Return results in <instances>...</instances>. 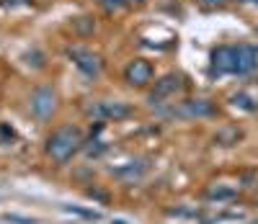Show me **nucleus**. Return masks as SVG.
Segmentation results:
<instances>
[{
    "label": "nucleus",
    "instance_id": "2",
    "mask_svg": "<svg viewBox=\"0 0 258 224\" xmlns=\"http://www.w3.org/2000/svg\"><path fill=\"white\" fill-rule=\"evenodd\" d=\"M85 116L93 121H121L132 116V106L124 101H91L85 106Z\"/></svg>",
    "mask_w": 258,
    "mask_h": 224
},
{
    "label": "nucleus",
    "instance_id": "1",
    "mask_svg": "<svg viewBox=\"0 0 258 224\" xmlns=\"http://www.w3.org/2000/svg\"><path fill=\"white\" fill-rule=\"evenodd\" d=\"M83 131L73 124H62L57 126L47 142H44V155H47V160L54 163V165H68L75 155L83 150Z\"/></svg>",
    "mask_w": 258,
    "mask_h": 224
},
{
    "label": "nucleus",
    "instance_id": "14",
    "mask_svg": "<svg viewBox=\"0 0 258 224\" xmlns=\"http://www.w3.org/2000/svg\"><path fill=\"white\" fill-rule=\"evenodd\" d=\"M68 214H75V216H83V219H91V221H98L101 219V214L96 211V209H85V206H75V204H64L62 206Z\"/></svg>",
    "mask_w": 258,
    "mask_h": 224
},
{
    "label": "nucleus",
    "instance_id": "7",
    "mask_svg": "<svg viewBox=\"0 0 258 224\" xmlns=\"http://www.w3.org/2000/svg\"><path fill=\"white\" fill-rule=\"evenodd\" d=\"M68 57L73 59V64H75L88 80L98 78L101 70H103V59H101L96 52L85 49V47H70V49H68Z\"/></svg>",
    "mask_w": 258,
    "mask_h": 224
},
{
    "label": "nucleus",
    "instance_id": "5",
    "mask_svg": "<svg viewBox=\"0 0 258 224\" xmlns=\"http://www.w3.org/2000/svg\"><path fill=\"white\" fill-rule=\"evenodd\" d=\"M57 91L52 85H39L36 91L31 93L29 98V111H31V116L39 119V121H47L54 116V111H57Z\"/></svg>",
    "mask_w": 258,
    "mask_h": 224
},
{
    "label": "nucleus",
    "instance_id": "16",
    "mask_svg": "<svg viewBox=\"0 0 258 224\" xmlns=\"http://www.w3.org/2000/svg\"><path fill=\"white\" fill-rule=\"evenodd\" d=\"M132 0H98V6L106 11V13H116V11H121V8H126Z\"/></svg>",
    "mask_w": 258,
    "mask_h": 224
},
{
    "label": "nucleus",
    "instance_id": "18",
    "mask_svg": "<svg viewBox=\"0 0 258 224\" xmlns=\"http://www.w3.org/2000/svg\"><path fill=\"white\" fill-rule=\"evenodd\" d=\"M88 196H91V198H96V201H101V204H109V193H106V191L88 188Z\"/></svg>",
    "mask_w": 258,
    "mask_h": 224
},
{
    "label": "nucleus",
    "instance_id": "20",
    "mask_svg": "<svg viewBox=\"0 0 258 224\" xmlns=\"http://www.w3.org/2000/svg\"><path fill=\"white\" fill-rule=\"evenodd\" d=\"M199 3H204V6H225L227 0H199Z\"/></svg>",
    "mask_w": 258,
    "mask_h": 224
},
{
    "label": "nucleus",
    "instance_id": "11",
    "mask_svg": "<svg viewBox=\"0 0 258 224\" xmlns=\"http://www.w3.org/2000/svg\"><path fill=\"white\" fill-rule=\"evenodd\" d=\"M207 198L209 201H217V204H227V201L238 198V188L227 186V183H212L207 188Z\"/></svg>",
    "mask_w": 258,
    "mask_h": 224
},
{
    "label": "nucleus",
    "instance_id": "13",
    "mask_svg": "<svg viewBox=\"0 0 258 224\" xmlns=\"http://www.w3.org/2000/svg\"><path fill=\"white\" fill-rule=\"evenodd\" d=\"M238 139H240V129H222V131H217V137H214V142L222 144V147L238 144Z\"/></svg>",
    "mask_w": 258,
    "mask_h": 224
},
{
    "label": "nucleus",
    "instance_id": "6",
    "mask_svg": "<svg viewBox=\"0 0 258 224\" xmlns=\"http://www.w3.org/2000/svg\"><path fill=\"white\" fill-rule=\"evenodd\" d=\"M235 47V57H232V75H250L258 67V44L243 41V44H232Z\"/></svg>",
    "mask_w": 258,
    "mask_h": 224
},
{
    "label": "nucleus",
    "instance_id": "10",
    "mask_svg": "<svg viewBox=\"0 0 258 224\" xmlns=\"http://www.w3.org/2000/svg\"><path fill=\"white\" fill-rule=\"evenodd\" d=\"M147 170H150V160H147V158H135V160L119 165L116 170H111V175L116 178L119 183L132 186V183H140V181H142Z\"/></svg>",
    "mask_w": 258,
    "mask_h": 224
},
{
    "label": "nucleus",
    "instance_id": "21",
    "mask_svg": "<svg viewBox=\"0 0 258 224\" xmlns=\"http://www.w3.org/2000/svg\"><path fill=\"white\" fill-rule=\"evenodd\" d=\"M111 224H129V221H126V219H114Z\"/></svg>",
    "mask_w": 258,
    "mask_h": 224
},
{
    "label": "nucleus",
    "instance_id": "9",
    "mask_svg": "<svg viewBox=\"0 0 258 224\" xmlns=\"http://www.w3.org/2000/svg\"><path fill=\"white\" fill-rule=\"evenodd\" d=\"M153 75H155L153 64H150L147 59H142V57L132 59L124 67V83L132 85V88H145L147 83H153Z\"/></svg>",
    "mask_w": 258,
    "mask_h": 224
},
{
    "label": "nucleus",
    "instance_id": "19",
    "mask_svg": "<svg viewBox=\"0 0 258 224\" xmlns=\"http://www.w3.org/2000/svg\"><path fill=\"white\" fill-rule=\"evenodd\" d=\"M168 214H170V216H199L197 209H170Z\"/></svg>",
    "mask_w": 258,
    "mask_h": 224
},
{
    "label": "nucleus",
    "instance_id": "3",
    "mask_svg": "<svg viewBox=\"0 0 258 224\" xmlns=\"http://www.w3.org/2000/svg\"><path fill=\"white\" fill-rule=\"evenodd\" d=\"M165 116H178V119H209L217 114V106L207 98H191L181 103H170L168 111H163Z\"/></svg>",
    "mask_w": 258,
    "mask_h": 224
},
{
    "label": "nucleus",
    "instance_id": "8",
    "mask_svg": "<svg viewBox=\"0 0 258 224\" xmlns=\"http://www.w3.org/2000/svg\"><path fill=\"white\" fill-rule=\"evenodd\" d=\"M232 57H235V47L232 44H222V47L212 49L209 54V78H225L232 75Z\"/></svg>",
    "mask_w": 258,
    "mask_h": 224
},
{
    "label": "nucleus",
    "instance_id": "12",
    "mask_svg": "<svg viewBox=\"0 0 258 224\" xmlns=\"http://www.w3.org/2000/svg\"><path fill=\"white\" fill-rule=\"evenodd\" d=\"M230 101H232V106H235V108H243V111H255V108H258V98H255V96H250V93H245V91L235 93Z\"/></svg>",
    "mask_w": 258,
    "mask_h": 224
},
{
    "label": "nucleus",
    "instance_id": "4",
    "mask_svg": "<svg viewBox=\"0 0 258 224\" xmlns=\"http://www.w3.org/2000/svg\"><path fill=\"white\" fill-rule=\"evenodd\" d=\"M183 88H186V83H183V78H181L178 72H168V75H163V78L155 83V88L150 91L147 101L153 103V108H155V106L163 108V106H168L165 101L181 96V93H183Z\"/></svg>",
    "mask_w": 258,
    "mask_h": 224
},
{
    "label": "nucleus",
    "instance_id": "17",
    "mask_svg": "<svg viewBox=\"0 0 258 224\" xmlns=\"http://www.w3.org/2000/svg\"><path fill=\"white\" fill-rule=\"evenodd\" d=\"M11 224H36V219H31V216H18V214H8L6 216Z\"/></svg>",
    "mask_w": 258,
    "mask_h": 224
},
{
    "label": "nucleus",
    "instance_id": "15",
    "mask_svg": "<svg viewBox=\"0 0 258 224\" xmlns=\"http://www.w3.org/2000/svg\"><path fill=\"white\" fill-rule=\"evenodd\" d=\"M83 152L88 155V158H101V155L106 152V144L91 137V142H83Z\"/></svg>",
    "mask_w": 258,
    "mask_h": 224
}]
</instances>
